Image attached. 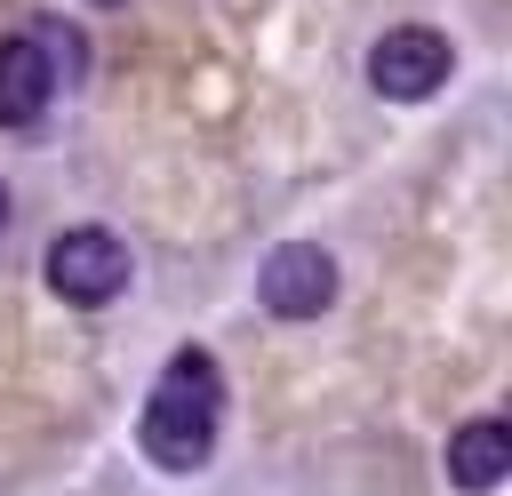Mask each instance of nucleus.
<instances>
[{
	"label": "nucleus",
	"instance_id": "5",
	"mask_svg": "<svg viewBox=\"0 0 512 496\" xmlns=\"http://www.w3.org/2000/svg\"><path fill=\"white\" fill-rule=\"evenodd\" d=\"M48 96H56V64L32 48V32L0 40V128H32L48 112Z\"/></svg>",
	"mask_w": 512,
	"mask_h": 496
},
{
	"label": "nucleus",
	"instance_id": "7",
	"mask_svg": "<svg viewBox=\"0 0 512 496\" xmlns=\"http://www.w3.org/2000/svg\"><path fill=\"white\" fill-rule=\"evenodd\" d=\"M0 224H8V192H0Z\"/></svg>",
	"mask_w": 512,
	"mask_h": 496
},
{
	"label": "nucleus",
	"instance_id": "1",
	"mask_svg": "<svg viewBox=\"0 0 512 496\" xmlns=\"http://www.w3.org/2000/svg\"><path fill=\"white\" fill-rule=\"evenodd\" d=\"M216 408H224V384H216V360L208 352H176L144 400V456L160 472H192L208 464L216 448Z\"/></svg>",
	"mask_w": 512,
	"mask_h": 496
},
{
	"label": "nucleus",
	"instance_id": "3",
	"mask_svg": "<svg viewBox=\"0 0 512 496\" xmlns=\"http://www.w3.org/2000/svg\"><path fill=\"white\" fill-rule=\"evenodd\" d=\"M368 80H376V96L416 104V96H432V88L448 80V40H440L432 24H400V32H384V40L368 48Z\"/></svg>",
	"mask_w": 512,
	"mask_h": 496
},
{
	"label": "nucleus",
	"instance_id": "8",
	"mask_svg": "<svg viewBox=\"0 0 512 496\" xmlns=\"http://www.w3.org/2000/svg\"><path fill=\"white\" fill-rule=\"evenodd\" d=\"M96 8H112V0H96Z\"/></svg>",
	"mask_w": 512,
	"mask_h": 496
},
{
	"label": "nucleus",
	"instance_id": "6",
	"mask_svg": "<svg viewBox=\"0 0 512 496\" xmlns=\"http://www.w3.org/2000/svg\"><path fill=\"white\" fill-rule=\"evenodd\" d=\"M504 472H512V432H504L496 416H480V424H464V432L448 440V480H456V488L480 496V488H496Z\"/></svg>",
	"mask_w": 512,
	"mask_h": 496
},
{
	"label": "nucleus",
	"instance_id": "2",
	"mask_svg": "<svg viewBox=\"0 0 512 496\" xmlns=\"http://www.w3.org/2000/svg\"><path fill=\"white\" fill-rule=\"evenodd\" d=\"M48 288H56L64 304H112V296L128 288V248H120L112 232H96V224L56 232V240H48Z\"/></svg>",
	"mask_w": 512,
	"mask_h": 496
},
{
	"label": "nucleus",
	"instance_id": "4",
	"mask_svg": "<svg viewBox=\"0 0 512 496\" xmlns=\"http://www.w3.org/2000/svg\"><path fill=\"white\" fill-rule=\"evenodd\" d=\"M256 296H264V312H272V320H312V312L336 296V264H328L320 248L288 240V248H272V256H264Z\"/></svg>",
	"mask_w": 512,
	"mask_h": 496
}]
</instances>
